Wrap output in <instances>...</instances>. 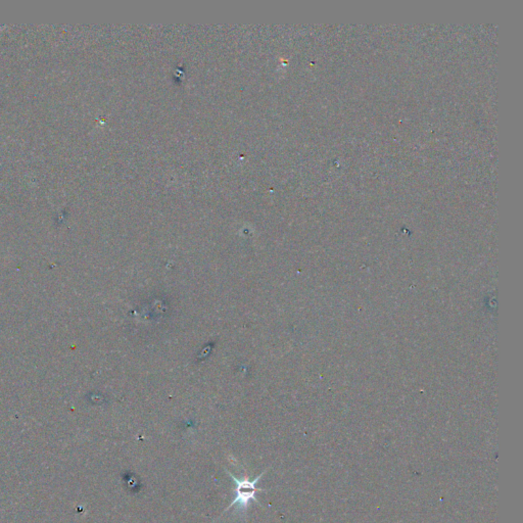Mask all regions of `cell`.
I'll return each instance as SVG.
<instances>
[{
  "label": "cell",
  "mask_w": 523,
  "mask_h": 523,
  "mask_svg": "<svg viewBox=\"0 0 523 523\" xmlns=\"http://www.w3.org/2000/svg\"><path fill=\"white\" fill-rule=\"evenodd\" d=\"M266 473L267 470H265L264 473H261L258 477H256L255 479L251 480L247 475H245L243 479H238V478H236V476H234L231 473L228 471V475L236 482V497L232 501V503L230 504L229 507L225 510V512L231 509L234 505H236V504L239 506L238 508L240 511H247L249 502L255 501L259 503L258 499H256V494L258 492H265V491L262 490V488H256V484H258V482L261 479L262 476Z\"/></svg>",
  "instance_id": "1"
}]
</instances>
